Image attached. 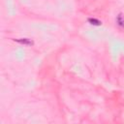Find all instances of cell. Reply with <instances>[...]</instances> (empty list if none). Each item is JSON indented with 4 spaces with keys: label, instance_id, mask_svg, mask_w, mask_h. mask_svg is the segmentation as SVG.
Here are the masks:
<instances>
[{
    "label": "cell",
    "instance_id": "cell-1",
    "mask_svg": "<svg viewBox=\"0 0 124 124\" xmlns=\"http://www.w3.org/2000/svg\"><path fill=\"white\" fill-rule=\"evenodd\" d=\"M15 42L21 44V45H25V46H28V47H31L34 45V41L32 39H29V38H21V39H14Z\"/></svg>",
    "mask_w": 124,
    "mask_h": 124
},
{
    "label": "cell",
    "instance_id": "cell-2",
    "mask_svg": "<svg viewBox=\"0 0 124 124\" xmlns=\"http://www.w3.org/2000/svg\"><path fill=\"white\" fill-rule=\"evenodd\" d=\"M116 23H117L118 26L124 27V17H123V15L121 13L118 14V16L116 17Z\"/></svg>",
    "mask_w": 124,
    "mask_h": 124
},
{
    "label": "cell",
    "instance_id": "cell-3",
    "mask_svg": "<svg viewBox=\"0 0 124 124\" xmlns=\"http://www.w3.org/2000/svg\"><path fill=\"white\" fill-rule=\"evenodd\" d=\"M88 22H89L90 24H92V25H96V26H100V25L102 24V21H99V20H97V19H93V18L88 19Z\"/></svg>",
    "mask_w": 124,
    "mask_h": 124
}]
</instances>
